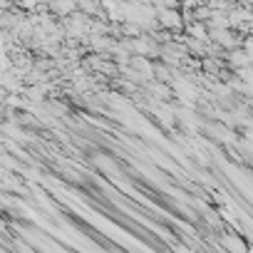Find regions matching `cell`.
Listing matches in <instances>:
<instances>
[{"mask_svg":"<svg viewBox=\"0 0 253 253\" xmlns=\"http://www.w3.org/2000/svg\"><path fill=\"white\" fill-rule=\"evenodd\" d=\"M20 8H28V10H35V8H45L40 0H20Z\"/></svg>","mask_w":253,"mask_h":253,"instance_id":"obj_2","label":"cell"},{"mask_svg":"<svg viewBox=\"0 0 253 253\" xmlns=\"http://www.w3.org/2000/svg\"><path fill=\"white\" fill-rule=\"evenodd\" d=\"M159 13V28L164 30H181L184 28V20H181V13L176 8H157Z\"/></svg>","mask_w":253,"mask_h":253,"instance_id":"obj_1","label":"cell"}]
</instances>
